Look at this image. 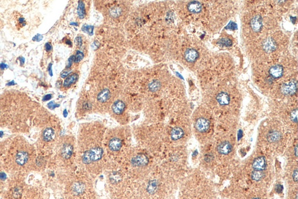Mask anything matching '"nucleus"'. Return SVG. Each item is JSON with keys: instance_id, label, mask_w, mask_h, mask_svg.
<instances>
[{"instance_id": "obj_49", "label": "nucleus", "mask_w": 298, "mask_h": 199, "mask_svg": "<svg viewBox=\"0 0 298 199\" xmlns=\"http://www.w3.org/2000/svg\"><path fill=\"white\" fill-rule=\"evenodd\" d=\"M3 134H4L3 132H2V131L0 132V137H2L3 136Z\"/></svg>"}, {"instance_id": "obj_16", "label": "nucleus", "mask_w": 298, "mask_h": 199, "mask_svg": "<svg viewBox=\"0 0 298 199\" xmlns=\"http://www.w3.org/2000/svg\"><path fill=\"white\" fill-rule=\"evenodd\" d=\"M203 9L202 5L200 3L197 1H193L190 2L188 5V9L191 13L198 14L200 13Z\"/></svg>"}, {"instance_id": "obj_28", "label": "nucleus", "mask_w": 298, "mask_h": 199, "mask_svg": "<svg viewBox=\"0 0 298 199\" xmlns=\"http://www.w3.org/2000/svg\"><path fill=\"white\" fill-rule=\"evenodd\" d=\"M93 26H88V25H86V26H83L82 30L84 32H86L88 33V34H89L90 35H92L93 34Z\"/></svg>"}, {"instance_id": "obj_50", "label": "nucleus", "mask_w": 298, "mask_h": 199, "mask_svg": "<svg viewBox=\"0 0 298 199\" xmlns=\"http://www.w3.org/2000/svg\"><path fill=\"white\" fill-rule=\"evenodd\" d=\"M252 199H260V198H258V197H255V198H253Z\"/></svg>"}, {"instance_id": "obj_17", "label": "nucleus", "mask_w": 298, "mask_h": 199, "mask_svg": "<svg viewBox=\"0 0 298 199\" xmlns=\"http://www.w3.org/2000/svg\"><path fill=\"white\" fill-rule=\"evenodd\" d=\"M29 155L28 154L23 151L18 152L16 156V162L20 165H23L25 164L28 161Z\"/></svg>"}, {"instance_id": "obj_11", "label": "nucleus", "mask_w": 298, "mask_h": 199, "mask_svg": "<svg viewBox=\"0 0 298 199\" xmlns=\"http://www.w3.org/2000/svg\"><path fill=\"white\" fill-rule=\"evenodd\" d=\"M267 166L266 159L263 156H260L256 158L252 164L253 168L257 171H263Z\"/></svg>"}, {"instance_id": "obj_34", "label": "nucleus", "mask_w": 298, "mask_h": 199, "mask_svg": "<svg viewBox=\"0 0 298 199\" xmlns=\"http://www.w3.org/2000/svg\"><path fill=\"white\" fill-rule=\"evenodd\" d=\"M45 49H46L47 51H51V49H52V45L49 43H47L45 44Z\"/></svg>"}, {"instance_id": "obj_25", "label": "nucleus", "mask_w": 298, "mask_h": 199, "mask_svg": "<svg viewBox=\"0 0 298 199\" xmlns=\"http://www.w3.org/2000/svg\"><path fill=\"white\" fill-rule=\"evenodd\" d=\"M161 88V83L157 80H154L148 85V88L151 92H155L160 89Z\"/></svg>"}, {"instance_id": "obj_38", "label": "nucleus", "mask_w": 298, "mask_h": 199, "mask_svg": "<svg viewBox=\"0 0 298 199\" xmlns=\"http://www.w3.org/2000/svg\"><path fill=\"white\" fill-rule=\"evenodd\" d=\"M8 65H7L6 64H4V63H1V64H0V69H2V70H4L5 69H7L8 68Z\"/></svg>"}, {"instance_id": "obj_10", "label": "nucleus", "mask_w": 298, "mask_h": 199, "mask_svg": "<svg viewBox=\"0 0 298 199\" xmlns=\"http://www.w3.org/2000/svg\"><path fill=\"white\" fill-rule=\"evenodd\" d=\"M184 57L188 63H194L199 57V53L195 49L189 48L185 52Z\"/></svg>"}, {"instance_id": "obj_21", "label": "nucleus", "mask_w": 298, "mask_h": 199, "mask_svg": "<svg viewBox=\"0 0 298 199\" xmlns=\"http://www.w3.org/2000/svg\"><path fill=\"white\" fill-rule=\"evenodd\" d=\"M78 79V74L76 73L71 74L70 76L67 77L64 82V87L65 88H69V87L75 83Z\"/></svg>"}, {"instance_id": "obj_7", "label": "nucleus", "mask_w": 298, "mask_h": 199, "mask_svg": "<svg viewBox=\"0 0 298 199\" xmlns=\"http://www.w3.org/2000/svg\"><path fill=\"white\" fill-rule=\"evenodd\" d=\"M210 121L204 118H200L197 119L195 123L196 130L201 133L206 132L210 128Z\"/></svg>"}, {"instance_id": "obj_48", "label": "nucleus", "mask_w": 298, "mask_h": 199, "mask_svg": "<svg viewBox=\"0 0 298 199\" xmlns=\"http://www.w3.org/2000/svg\"><path fill=\"white\" fill-rule=\"evenodd\" d=\"M67 41H68V42H67V44H69V45H71V44H72V43H71L69 40H67Z\"/></svg>"}, {"instance_id": "obj_27", "label": "nucleus", "mask_w": 298, "mask_h": 199, "mask_svg": "<svg viewBox=\"0 0 298 199\" xmlns=\"http://www.w3.org/2000/svg\"><path fill=\"white\" fill-rule=\"evenodd\" d=\"M291 119L295 123H297V109L296 108L292 111L290 114Z\"/></svg>"}, {"instance_id": "obj_23", "label": "nucleus", "mask_w": 298, "mask_h": 199, "mask_svg": "<svg viewBox=\"0 0 298 199\" xmlns=\"http://www.w3.org/2000/svg\"><path fill=\"white\" fill-rule=\"evenodd\" d=\"M264 177V173L262 171H253L251 173V178L254 181H260Z\"/></svg>"}, {"instance_id": "obj_9", "label": "nucleus", "mask_w": 298, "mask_h": 199, "mask_svg": "<svg viewBox=\"0 0 298 199\" xmlns=\"http://www.w3.org/2000/svg\"><path fill=\"white\" fill-rule=\"evenodd\" d=\"M268 73L272 78L279 79L282 76L283 74V67L280 64L273 65L270 68Z\"/></svg>"}, {"instance_id": "obj_37", "label": "nucleus", "mask_w": 298, "mask_h": 199, "mask_svg": "<svg viewBox=\"0 0 298 199\" xmlns=\"http://www.w3.org/2000/svg\"><path fill=\"white\" fill-rule=\"evenodd\" d=\"M48 72H49V75H50L51 76H53L52 64H49V66H48Z\"/></svg>"}, {"instance_id": "obj_4", "label": "nucleus", "mask_w": 298, "mask_h": 199, "mask_svg": "<svg viewBox=\"0 0 298 199\" xmlns=\"http://www.w3.org/2000/svg\"><path fill=\"white\" fill-rule=\"evenodd\" d=\"M74 148V142L72 140L64 143L61 149V157L65 160L70 159L73 155Z\"/></svg>"}, {"instance_id": "obj_12", "label": "nucleus", "mask_w": 298, "mask_h": 199, "mask_svg": "<svg viewBox=\"0 0 298 199\" xmlns=\"http://www.w3.org/2000/svg\"><path fill=\"white\" fill-rule=\"evenodd\" d=\"M232 150V147L231 144L225 141L221 143L217 146V151L218 152L222 155H227L229 154Z\"/></svg>"}, {"instance_id": "obj_19", "label": "nucleus", "mask_w": 298, "mask_h": 199, "mask_svg": "<svg viewBox=\"0 0 298 199\" xmlns=\"http://www.w3.org/2000/svg\"><path fill=\"white\" fill-rule=\"evenodd\" d=\"M86 189L84 183L81 182H74L72 186V192L76 195H80L83 194Z\"/></svg>"}, {"instance_id": "obj_13", "label": "nucleus", "mask_w": 298, "mask_h": 199, "mask_svg": "<svg viewBox=\"0 0 298 199\" xmlns=\"http://www.w3.org/2000/svg\"><path fill=\"white\" fill-rule=\"evenodd\" d=\"M125 104L121 100H117L115 101L112 105V111L116 115H120L123 113L125 109Z\"/></svg>"}, {"instance_id": "obj_45", "label": "nucleus", "mask_w": 298, "mask_h": 199, "mask_svg": "<svg viewBox=\"0 0 298 199\" xmlns=\"http://www.w3.org/2000/svg\"><path fill=\"white\" fill-rule=\"evenodd\" d=\"M71 25H74V26H78V24L77 23H74V22H72V23H71Z\"/></svg>"}, {"instance_id": "obj_24", "label": "nucleus", "mask_w": 298, "mask_h": 199, "mask_svg": "<svg viewBox=\"0 0 298 199\" xmlns=\"http://www.w3.org/2000/svg\"><path fill=\"white\" fill-rule=\"evenodd\" d=\"M84 4L82 1L79 2V5L78 7V15L80 19L84 18L86 15Z\"/></svg>"}, {"instance_id": "obj_6", "label": "nucleus", "mask_w": 298, "mask_h": 199, "mask_svg": "<svg viewBox=\"0 0 298 199\" xmlns=\"http://www.w3.org/2000/svg\"><path fill=\"white\" fill-rule=\"evenodd\" d=\"M262 45L263 49L267 53H272L277 48V44L272 37H268L264 39L262 42Z\"/></svg>"}, {"instance_id": "obj_1", "label": "nucleus", "mask_w": 298, "mask_h": 199, "mask_svg": "<svg viewBox=\"0 0 298 199\" xmlns=\"http://www.w3.org/2000/svg\"><path fill=\"white\" fill-rule=\"evenodd\" d=\"M104 128L97 122L86 123L80 128L76 147V158L80 168L90 172L104 168L105 153Z\"/></svg>"}, {"instance_id": "obj_29", "label": "nucleus", "mask_w": 298, "mask_h": 199, "mask_svg": "<svg viewBox=\"0 0 298 199\" xmlns=\"http://www.w3.org/2000/svg\"><path fill=\"white\" fill-rule=\"evenodd\" d=\"M83 57H84V55L82 52H80V51H77L76 55L75 56V59H74V63H79V62H80L83 59Z\"/></svg>"}, {"instance_id": "obj_31", "label": "nucleus", "mask_w": 298, "mask_h": 199, "mask_svg": "<svg viewBox=\"0 0 298 199\" xmlns=\"http://www.w3.org/2000/svg\"><path fill=\"white\" fill-rule=\"evenodd\" d=\"M74 59H75V56H74V55H72V56H71L69 58V59H68V65L67 67V68H70L72 66L73 62L74 61Z\"/></svg>"}, {"instance_id": "obj_39", "label": "nucleus", "mask_w": 298, "mask_h": 199, "mask_svg": "<svg viewBox=\"0 0 298 199\" xmlns=\"http://www.w3.org/2000/svg\"><path fill=\"white\" fill-rule=\"evenodd\" d=\"M76 40H77V44H78V45L79 47L81 46V45H82V38H81V37H77V38H76Z\"/></svg>"}, {"instance_id": "obj_40", "label": "nucleus", "mask_w": 298, "mask_h": 199, "mask_svg": "<svg viewBox=\"0 0 298 199\" xmlns=\"http://www.w3.org/2000/svg\"><path fill=\"white\" fill-rule=\"evenodd\" d=\"M18 59L20 61V65L22 66L24 64V61H25V59H24V57H20L18 58Z\"/></svg>"}, {"instance_id": "obj_3", "label": "nucleus", "mask_w": 298, "mask_h": 199, "mask_svg": "<svg viewBox=\"0 0 298 199\" xmlns=\"http://www.w3.org/2000/svg\"><path fill=\"white\" fill-rule=\"evenodd\" d=\"M297 88V81L295 80H291L282 84L281 86L280 90L284 95L292 96L296 93Z\"/></svg>"}, {"instance_id": "obj_33", "label": "nucleus", "mask_w": 298, "mask_h": 199, "mask_svg": "<svg viewBox=\"0 0 298 199\" xmlns=\"http://www.w3.org/2000/svg\"><path fill=\"white\" fill-rule=\"evenodd\" d=\"M297 175H298V172H297V169H295V171H293V175H292V178H293V180L296 182L297 181Z\"/></svg>"}, {"instance_id": "obj_44", "label": "nucleus", "mask_w": 298, "mask_h": 199, "mask_svg": "<svg viewBox=\"0 0 298 199\" xmlns=\"http://www.w3.org/2000/svg\"><path fill=\"white\" fill-rule=\"evenodd\" d=\"M5 175L4 173H0V178H2V179H4V178H5Z\"/></svg>"}, {"instance_id": "obj_42", "label": "nucleus", "mask_w": 298, "mask_h": 199, "mask_svg": "<svg viewBox=\"0 0 298 199\" xmlns=\"http://www.w3.org/2000/svg\"><path fill=\"white\" fill-rule=\"evenodd\" d=\"M16 84V83H15V82L14 80H12L11 82H9V83H8L7 84V86H14V85H15V84Z\"/></svg>"}, {"instance_id": "obj_30", "label": "nucleus", "mask_w": 298, "mask_h": 199, "mask_svg": "<svg viewBox=\"0 0 298 199\" xmlns=\"http://www.w3.org/2000/svg\"><path fill=\"white\" fill-rule=\"evenodd\" d=\"M43 39V36L40 34H36L33 38L32 39L33 41H35V42H40L42 39Z\"/></svg>"}, {"instance_id": "obj_2", "label": "nucleus", "mask_w": 298, "mask_h": 199, "mask_svg": "<svg viewBox=\"0 0 298 199\" xmlns=\"http://www.w3.org/2000/svg\"><path fill=\"white\" fill-rule=\"evenodd\" d=\"M128 135L121 129L109 132L104 136V145L105 153L112 157H118L123 153V147L128 141Z\"/></svg>"}, {"instance_id": "obj_41", "label": "nucleus", "mask_w": 298, "mask_h": 199, "mask_svg": "<svg viewBox=\"0 0 298 199\" xmlns=\"http://www.w3.org/2000/svg\"><path fill=\"white\" fill-rule=\"evenodd\" d=\"M282 189H283L282 186H281V185H278V186H277V188H276V190H277L278 192H282Z\"/></svg>"}, {"instance_id": "obj_46", "label": "nucleus", "mask_w": 298, "mask_h": 199, "mask_svg": "<svg viewBox=\"0 0 298 199\" xmlns=\"http://www.w3.org/2000/svg\"><path fill=\"white\" fill-rule=\"evenodd\" d=\"M64 115L65 117H66L68 115V113H67V110H65V111H64Z\"/></svg>"}, {"instance_id": "obj_8", "label": "nucleus", "mask_w": 298, "mask_h": 199, "mask_svg": "<svg viewBox=\"0 0 298 199\" xmlns=\"http://www.w3.org/2000/svg\"><path fill=\"white\" fill-rule=\"evenodd\" d=\"M251 27L254 32H260L263 28V19L259 15L254 16L251 21Z\"/></svg>"}, {"instance_id": "obj_22", "label": "nucleus", "mask_w": 298, "mask_h": 199, "mask_svg": "<svg viewBox=\"0 0 298 199\" xmlns=\"http://www.w3.org/2000/svg\"><path fill=\"white\" fill-rule=\"evenodd\" d=\"M158 182L156 180L151 181L147 186V191L150 194H154L158 189Z\"/></svg>"}, {"instance_id": "obj_18", "label": "nucleus", "mask_w": 298, "mask_h": 199, "mask_svg": "<svg viewBox=\"0 0 298 199\" xmlns=\"http://www.w3.org/2000/svg\"><path fill=\"white\" fill-rule=\"evenodd\" d=\"M183 130L179 127L173 128L171 131V138L173 140H178L182 138L184 136Z\"/></svg>"}, {"instance_id": "obj_5", "label": "nucleus", "mask_w": 298, "mask_h": 199, "mask_svg": "<svg viewBox=\"0 0 298 199\" xmlns=\"http://www.w3.org/2000/svg\"><path fill=\"white\" fill-rule=\"evenodd\" d=\"M111 96V93L109 90L105 88L98 93L96 96V100L99 104H104L109 101Z\"/></svg>"}, {"instance_id": "obj_15", "label": "nucleus", "mask_w": 298, "mask_h": 199, "mask_svg": "<svg viewBox=\"0 0 298 199\" xmlns=\"http://www.w3.org/2000/svg\"><path fill=\"white\" fill-rule=\"evenodd\" d=\"M282 138L281 133L277 130H271L267 135V139L270 143H277Z\"/></svg>"}, {"instance_id": "obj_26", "label": "nucleus", "mask_w": 298, "mask_h": 199, "mask_svg": "<svg viewBox=\"0 0 298 199\" xmlns=\"http://www.w3.org/2000/svg\"><path fill=\"white\" fill-rule=\"evenodd\" d=\"M218 43L222 46L225 47H231L232 45V40L228 38H222L220 39Z\"/></svg>"}, {"instance_id": "obj_35", "label": "nucleus", "mask_w": 298, "mask_h": 199, "mask_svg": "<svg viewBox=\"0 0 298 199\" xmlns=\"http://www.w3.org/2000/svg\"><path fill=\"white\" fill-rule=\"evenodd\" d=\"M51 97H52L51 94H47L45 96H44V97L43 98V101H45L49 100L51 98Z\"/></svg>"}, {"instance_id": "obj_36", "label": "nucleus", "mask_w": 298, "mask_h": 199, "mask_svg": "<svg viewBox=\"0 0 298 199\" xmlns=\"http://www.w3.org/2000/svg\"><path fill=\"white\" fill-rule=\"evenodd\" d=\"M69 72L68 71H64L63 73H62L61 74V77L63 78H65L66 77H67L68 76V74H69Z\"/></svg>"}, {"instance_id": "obj_32", "label": "nucleus", "mask_w": 298, "mask_h": 199, "mask_svg": "<svg viewBox=\"0 0 298 199\" xmlns=\"http://www.w3.org/2000/svg\"><path fill=\"white\" fill-rule=\"evenodd\" d=\"M59 107V105L55 104L54 103V101H51V102H49L48 104V107L49 109H53L55 108L56 107Z\"/></svg>"}, {"instance_id": "obj_14", "label": "nucleus", "mask_w": 298, "mask_h": 199, "mask_svg": "<svg viewBox=\"0 0 298 199\" xmlns=\"http://www.w3.org/2000/svg\"><path fill=\"white\" fill-rule=\"evenodd\" d=\"M216 100L221 105H227L230 103L229 95L226 92H222L219 93L216 97Z\"/></svg>"}, {"instance_id": "obj_47", "label": "nucleus", "mask_w": 298, "mask_h": 199, "mask_svg": "<svg viewBox=\"0 0 298 199\" xmlns=\"http://www.w3.org/2000/svg\"><path fill=\"white\" fill-rule=\"evenodd\" d=\"M297 146H295V156H297Z\"/></svg>"}, {"instance_id": "obj_43", "label": "nucleus", "mask_w": 298, "mask_h": 199, "mask_svg": "<svg viewBox=\"0 0 298 199\" xmlns=\"http://www.w3.org/2000/svg\"><path fill=\"white\" fill-rule=\"evenodd\" d=\"M19 22L20 23H23L24 22V19L23 18H20L19 19Z\"/></svg>"}, {"instance_id": "obj_20", "label": "nucleus", "mask_w": 298, "mask_h": 199, "mask_svg": "<svg viewBox=\"0 0 298 199\" xmlns=\"http://www.w3.org/2000/svg\"><path fill=\"white\" fill-rule=\"evenodd\" d=\"M55 136V132L53 128H48L44 130L43 133V139L45 142H50L51 141Z\"/></svg>"}]
</instances>
